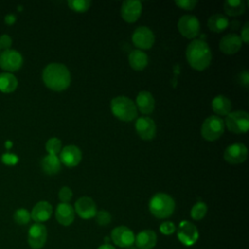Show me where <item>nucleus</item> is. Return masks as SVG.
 <instances>
[{
	"instance_id": "nucleus-1",
	"label": "nucleus",
	"mask_w": 249,
	"mask_h": 249,
	"mask_svg": "<svg viewBox=\"0 0 249 249\" xmlns=\"http://www.w3.org/2000/svg\"><path fill=\"white\" fill-rule=\"evenodd\" d=\"M45 85L53 90H63L68 88L71 82V75L68 68L61 63L53 62L48 64L42 73Z\"/></svg>"
},
{
	"instance_id": "nucleus-2",
	"label": "nucleus",
	"mask_w": 249,
	"mask_h": 249,
	"mask_svg": "<svg viewBox=\"0 0 249 249\" xmlns=\"http://www.w3.org/2000/svg\"><path fill=\"white\" fill-rule=\"evenodd\" d=\"M186 57L193 68L202 71L211 62V50L205 41L195 39L187 47Z\"/></svg>"
},
{
	"instance_id": "nucleus-3",
	"label": "nucleus",
	"mask_w": 249,
	"mask_h": 249,
	"mask_svg": "<svg viewBox=\"0 0 249 249\" xmlns=\"http://www.w3.org/2000/svg\"><path fill=\"white\" fill-rule=\"evenodd\" d=\"M175 209L174 199L167 194L157 193L149 201L150 212L159 219H164L171 216Z\"/></svg>"
},
{
	"instance_id": "nucleus-4",
	"label": "nucleus",
	"mask_w": 249,
	"mask_h": 249,
	"mask_svg": "<svg viewBox=\"0 0 249 249\" xmlns=\"http://www.w3.org/2000/svg\"><path fill=\"white\" fill-rule=\"evenodd\" d=\"M111 111L118 119L129 122L137 117V108L135 103L128 97L121 95L114 97L110 103Z\"/></svg>"
},
{
	"instance_id": "nucleus-5",
	"label": "nucleus",
	"mask_w": 249,
	"mask_h": 249,
	"mask_svg": "<svg viewBox=\"0 0 249 249\" xmlns=\"http://www.w3.org/2000/svg\"><path fill=\"white\" fill-rule=\"evenodd\" d=\"M225 122L218 116L207 117L201 124L200 132L202 137L207 141L217 140L224 132Z\"/></svg>"
},
{
	"instance_id": "nucleus-6",
	"label": "nucleus",
	"mask_w": 249,
	"mask_h": 249,
	"mask_svg": "<svg viewBox=\"0 0 249 249\" xmlns=\"http://www.w3.org/2000/svg\"><path fill=\"white\" fill-rule=\"evenodd\" d=\"M225 122L228 129L233 133H245L249 128V115L242 110L231 112Z\"/></svg>"
},
{
	"instance_id": "nucleus-7",
	"label": "nucleus",
	"mask_w": 249,
	"mask_h": 249,
	"mask_svg": "<svg viewBox=\"0 0 249 249\" xmlns=\"http://www.w3.org/2000/svg\"><path fill=\"white\" fill-rule=\"evenodd\" d=\"M177 237L178 240L185 246H193L196 243L199 237V232L195 224L184 220L179 224Z\"/></svg>"
},
{
	"instance_id": "nucleus-8",
	"label": "nucleus",
	"mask_w": 249,
	"mask_h": 249,
	"mask_svg": "<svg viewBox=\"0 0 249 249\" xmlns=\"http://www.w3.org/2000/svg\"><path fill=\"white\" fill-rule=\"evenodd\" d=\"M179 32L189 38H195L200 30V24L197 18L194 15H184L182 16L177 23Z\"/></svg>"
},
{
	"instance_id": "nucleus-9",
	"label": "nucleus",
	"mask_w": 249,
	"mask_h": 249,
	"mask_svg": "<svg viewBox=\"0 0 249 249\" xmlns=\"http://www.w3.org/2000/svg\"><path fill=\"white\" fill-rule=\"evenodd\" d=\"M47 228L41 223L33 224L27 232V242L32 249H41L47 241Z\"/></svg>"
},
{
	"instance_id": "nucleus-10",
	"label": "nucleus",
	"mask_w": 249,
	"mask_h": 249,
	"mask_svg": "<svg viewBox=\"0 0 249 249\" xmlns=\"http://www.w3.org/2000/svg\"><path fill=\"white\" fill-rule=\"evenodd\" d=\"M111 239L115 245L122 248H127L134 243L135 235L129 228L125 226H119L112 230Z\"/></svg>"
},
{
	"instance_id": "nucleus-11",
	"label": "nucleus",
	"mask_w": 249,
	"mask_h": 249,
	"mask_svg": "<svg viewBox=\"0 0 249 249\" xmlns=\"http://www.w3.org/2000/svg\"><path fill=\"white\" fill-rule=\"evenodd\" d=\"M131 39L138 50H147L154 45L155 35L149 27L139 26L133 31Z\"/></svg>"
},
{
	"instance_id": "nucleus-12",
	"label": "nucleus",
	"mask_w": 249,
	"mask_h": 249,
	"mask_svg": "<svg viewBox=\"0 0 249 249\" xmlns=\"http://www.w3.org/2000/svg\"><path fill=\"white\" fill-rule=\"evenodd\" d=\"M247 148L242 143H233L224 151V159L231 164H238L247 159Z\"/></svg>"
},
{
	"instance_id": "nucleus-13",
	"label": "nucleus",
	"mask_w": 249,
	"mask_h": 249,
	"mask_svg": "<svg viewBox=\"0 0 249 249\" xmlns=\"http://www.w3.org/2000/svg\"><path fill=\"white\" fill-rule=\"evenodd\" d=\"M22 56L16 50H5L0 53V66L8 71H16L22 64Z\"/></svg>"
},
{
	"instance_id": "nucleus-14",
	"label": "nucleus",
	"mask_w": 249,
	"mask_h": 249,
	"mask_svg": "<svg viewBox=\"0 0 249 249\" xmlns=\"http://www.w3.org/2000/svg\"><path fill=\"white\" fill-rule=\"evenodd\" d=\"M74 211L82 218V219H91L95 216L97 210L95 202L92 198L89 196H82L78 198L75 202Z\"/></svg>"
},
{
	"instance_id": "nucleus-15",
	"label": "nucleus",
	"mask_w": 249,
	"mask_h": 249,
	"mask_svg": "<svg viewBox=\"0 0 249 249\" xmlns=\"http://www.w3.org/2000/svg\"><path fill=\"white\" fill-rule=\"evenodd\" d=\"M135 129L144 140H152L156 136V124L150 117H139L135 123Z\"/></svg>"
},
{
	"instance_id": "nucleus-16",
	"label": "nucleus",
	"mask_w": 249,
	"mask_h": 249,
	"mask_svg": "<svg viewBox=\"0 0 249 249\" xmlns=\"http://www.w3.org/2000/svg\"><path fill=\"white\" fill-rule=\"evenodd\" d=\"M142 12V3L138 0L124 1L121 8L122 18L127 22H134Z\"/></svg>"
},
{
	"instance_id": "nucleus-17",
	"label": "nucleus",
	"mask_w": 249,
	"mask_h": 249,
	"mask_svg": "<svg viewBox=\"0 0 249 249\" xmlns=\"http://www.w3.org/2000/svg\"><path fill=\"white\" fill-rule=\"evenodd\" d=\"M82 160V152L75 145H67L60 151L59 160L69 167L76 166Z\"/></svg>"
},
{
	"instance_id": "nucleus-18",
	"label": "nucleus",
	"mask_w": 249,
	"mask_h": 249,
	"mask_svg": "<svg viewBox=\"0 0 249 249\" xmlns=\"http://www.w3.org/2000/svg\"><path fill=\"white\" fill-rule=\"evenodd\" d=\"M242 46V40L235 33H228L222 37L219 43L220 50L226 54H233L237 53Z\"/></svg>"
},
{
	"instance_id": "nucleus-19",
	"label": "nucleus",
	"mask_w": 249,
	"mask_h": 249,
	"mask_svg": "<svg viewBox=\"0 0 249 249\" xmlns=\"http://www.w3.org/2000/svg\"><path fill=\"white\" fill-rule=\"evenodd\" d=\"M53 214V206L50 202L46 200H41L37 202L34 207L32 208V211L30 213L31 219L34 220L36 223H43L48 221Z\"/></svg>"
},
{
	"instance_id": "nucleus-20",
	"label": "nucleus",
	"mask_w": 249,
	"mask_h": 249,
	"mask_svg": "<svg viewBox=\"0 0 249 249\" xmlns=\"http://www.w3.org/2000/svg\"><path fill=\"white\" fill-rule=\"evenodd\" d=\"M55 219L62 226H69L75 219V211L71 204L60 202L55 209Z\"/></svg>"
},
{
	"instance_id": "nucleus-21",
	"label": "nucleus",
	"mask_w": 249,
	"mask_h": 249,
	"mask_svg": "<svg viewBox=\"0 0 249 249\" xmlns=\"http://www.w3.org/2000/svg\"><path fill=\"white\" fill-rule=\"evenodd\" d=\"M134 242L139 249H152L157 244V233L153 230H143L135 235Z\"/></svg>"
},
{
	"instance_id": "nucleus-22",
	"label": "nucleus",
	"mask_w": 249,
	"mask_h": 249,
	"mask_svg": "<svg viewBox=\"0 0 249 249\" xmlns=\"http://www.w3.org/2000/svg\"><path fill=\"white\" fill-rule=\"evenodd\" d=\"M136 108L143 114H151L155 108V99L148 90H141L136 96Z\"/></svg>"
},
{
	"instance_id": "nucleus-23",
	"label": "nucleus",
	"mask_w": 249,
	"mask_h": 249,
	"mask_svg": "<svg viewBox=\"0 0 249 249\" xmlns=\"http://www.w3.org/2000/svg\"><path fill=\"white\" fill-rule=\"evenodd\" d=\"M211 105H212L213 111L216 114L221 116H227L228 114L231 113V100L223 94H219L215 96L212 100Z\"/></svg>"
},
{
	"instance_id": "nucleus-24",
	"label": "nucleus",
	"mask_w": 249,
	"mask_h": 249,
	"mask_svg": "<svg viewBox=\"0 0 249 249\" xmlns=\"http://www.w3.org/2000/svg\"><path fill=\"white\" fill-rule=\"evenodd\" d=\"M128 61L134 70L141 71L148 64V55L141 50H133L128 55Z\"/></svg>"
},
{
	"instance_id": "nucleus-25",
	"label": "nucleus",
	"mask_w": 249,
	"mask_h": 249,
	"mask_svg": "<svg viewBox=\"0 0 249 249\" xmlns=\"http://www.w3.org/2000/svg\"><path fill=\"white\" fill-rule=\"evenodd\" d=\"M61 162L56 155L48 154L41 160V166L43 170L48 174H55L60 169Z\"/></svg>"
},
{
	"instance_id": "nucleus-26",
	"label": "nucleus",
	"mask_w": 249,
	"mask_h": 249,
	"mask_svg": "<svg viewBox=\"0 0 249 249\" xmlns=\"http://www.w3.org/2000/svg\"><path fill=\"white\" fill-rule=\"evenodd\" d=\"M229 25L228 18L223 14H214L209 17L207 26L213 32H222Z\"/></svg>"
},
{
	"instance_id": "nucleus-27",
	"label": "nucleus",
	"mask_w": 249,
	"mask_h": 249,
	"mask_svg": "<svg viewBox=\"0 0 249 249\" xmlns=\"http://www.w3.org/2000/svg\"><path fill=\"white\" fill-rule=\"evenodd\" d=\"M224 11L228 16H239L245 11V2L243 0H226L224 2Z\"/></svg>"
},
{
	"instance_id": "nucleus-28",
	"label": "nucleus",
	"mask_w": 249,
	"mask_h": 249,
	"mask_svg": "<svg viewBox=\"0 0 249 249\" xmlns=\"http://www.w3.org/2000/svg\"><path fill=\"white\" fill-rule=\"evenodd\" d=\"M18 86L17 78L11 73H0V90L3 92H12Z\"/></svg>"
},
{
	"instance_id": "nucleus-29",
	"label": "nucleus",
	"mask_w": 249,
	"mask_h": 249,
	"mask_svg": "<svg viewBox=\"0 0 249 249\" xmlns=\"http://www.w3.org/2000/svg\"><path fill=\"white\" fill-rule=\"evenodd\" d=\"M207 212V205L203 201H197L191 209V217L196 220L199 221L206 215Z\"/></svg>"
},
{
	"instance_id": "nucleus-30",
	"label": "nucleus",
	"mask_w": 249,
	"mask_h": 249,
	"mask_svg": "<svg viewBox=\"0 0 249 249\" xmlns=\"http://www.w3.org/2000/svg\"><path fill=\"white\" fill-rule=\"evenodd\" d=\"M31 219L30 212L25 208H18L14 213V220L18 225H26Z\"/></svg>"
},
{
	"instance_id": "nucleus-31",
	"label": "nucleus",
	"mask_w": 249,
	"mask_h": 249,
	"mask_svg": "<svg viewBox=\"0 0 249 249\" xmlns=\"http://www.w3.org/2000/svg\"><path fill=\"white\" fill-rule=\"evenodd\" d=\"M46 150L50 155H57L61 151V141L57 137L50 138L46 143Z\"/></svg>"
},
{
	"instance_id": "nucleus-32",
	"label": "nucleus",
	"mask_w": 249,
	"mask_h": 249,
	"mask_svg": "<svg viewBox=\"0 0 249 249\" xmlns=\"http://www.w3.org/2000/svg\"><path fill=\"white\" fill-rule=\"evenodd\" d=\"M67 4L70 9L76 12H85L90 6L89 0H68Z\"/></svg>"
},
{
	"instance_id": "nucleus-33",
	"label": "nucleus",
	"mask_w": 249,
	"mask_h": 249,
	"mask_svg": "<svg viewBox=\"0 0 249 249\" xmlns=\"http://www.w3.org/2000/svg\"><path fill=\"white\" fill-rule=\"evenodd\" d=\"M95 221L99 226H107L111 223L112 216L111 214L106 210H99L95 214Z\"/></svg>"
},
{
	"instance_id": "nucleus-34",
	"label": "nucleus",
	"mask_w": 249,
	"mask_h": 249,
	"mask_svg": "<svg viewBox=\"0 0 249 249\" xmlns=\"http://www.w3.org/2000/svg\"><path fill=\"white\" fill-rule=\"evenodd\" d=\"M72 196H73L72 191H71V189H70L69 187H67V186H64V187H62V188L59 190L58 197H59L60 201L63 202V203H68V202L71 200Z\"/></svg>"
},
{
	"instance_id": "nucleus-35",
	"label": "nucleus",
	"mask_w": 249,
	"mask_h": 249,
	"mask_svg": "<svg viewBox=\"0 0 249 249\" xmlns=\"http://www.w3.org/2000/svg\"><path fill=\"white\" fill-rule=\"evenodd\" d=\"M160 231L162 234L165 235H169L171 233H173L176 231V227L174 225V223L170 222V221H165L163 223L160 224Z\"/></svg>"
},
{
	"instance_id": "nucleus-36",
	"label": "nucleus",
	"mask_w": 249,
	"mask_h": 249,
	"mask_svg": "<svg viewBox=\"0 0 249 249\" xmlns=\"http://www.w3.org/2000/svg\"><path fill=\"white\" fill-rule=\"evenodd\" d=\"M175 4L184 10H193L197 4L196 0H176Z\"/></svg>"
},
{
	"instance_id": "nucleus-37",
	"label": "nucleus",
	"mask_w": 249,
	"mask_h": 249,
	"mask_svg": "<svg viewBox=\"0 0 249 249\" xmlns=\"http://www.w3.org/2000/svg\"><path fill=\"white\" fill-rule=\"evenodd\" d=\"M2 161L8 165H14L18 162V158L16 154H13V153H6V154H3L2 155V158H1Z\"/></svg>"
},
{
	"instance_id": "nucleus-38",
	"label": "nucleus",
	"mask_w": 249,
	"mask_h": 249,
	"mask_svg": "<svg viewBox=\"0 0 249 249\" xmlns=\"http://www.w3.org/2000/svg\"><path fill=\"white\" fill-rule=\"evenodd\" d=\"M12 45V39L9 35L4 34L0 36V49L5 50H9L10 47Z\"/></svg>"
},
{
	"instance_id": "nucleus-39",
	"label": "nucleus",
	"mask_w": 249,
	"mask_h": 249,
	"mask_svg": "<svg viewBox=\"0 0 249 249\" xmlns=\"http://www.w3.org/2000/svg\"><path fill=\"white\" fill-rule=\"evenodd\" d=\"M241 40L245 43L249 42V22L246 21L241 28Z\"/></svg>"
},
{
	"instance_id": "nucleus-40",
	"label": "nucleus",
	"mask_w": 249,
	"mask_h": 249,
	"mask_svg": "<svg viewBox=\"0 0 249 249\" xmlns=\"http://www.w3.org/2000/svg\"><path fill=\"white\" fill-rule=\"evenodd\" d=\"M239 81H240V84H242L244 87H248V83H249V75H248V72L246 70H244L243 72H241L239 74Z\"/></svg>"
},
{
	"instance_id": "nucleus-41",
	"label": "nucleus",
	"mask_w": 249,
	"mask_h": 249,
	"mask_svg": "<svg viewBox=\"0 0 249 249\" xmlns=\"http://www.w3.org/2000/svg\"><path fill=\"white\" fill-rule=\"evenodd\" d=\"M5 21L7 24H13L16 21V16L15 14H8L5 17Z\"/></svg>"
},
{
	"instance_id": "nucleus-42",
	"label": "nucleus",
	"mask_w": 249,
	"mask_h": 249,
	"mask_svg": "<svg viewBox=\"0 0 249 249\" xmlns=\"http://www.w3.org/2000/svg\"><path fill=\"white\" fill-rule=\"evenodd\" d=\"M97 249H116L113 245H111L110 243H104L102 245H100Z\"/></svg>"
},
{
	"instance_id": "nucleus-43",
	"label": "nucleus",
	"mask_w": 249,
	"mask_h": 249,
	"mask_svg": "<svg viewBox=\"0 0 249 249\" xmlns=\"http://www.w3.org/2000/svg\"><path fill=\"white\" fill-rule=\"evenodd\" d=\"M6 145H7V148L9 149V147H10V146H12L13 144H12V142H11V141H7V142H6Z\"/></svg>"
}]
</instances>
